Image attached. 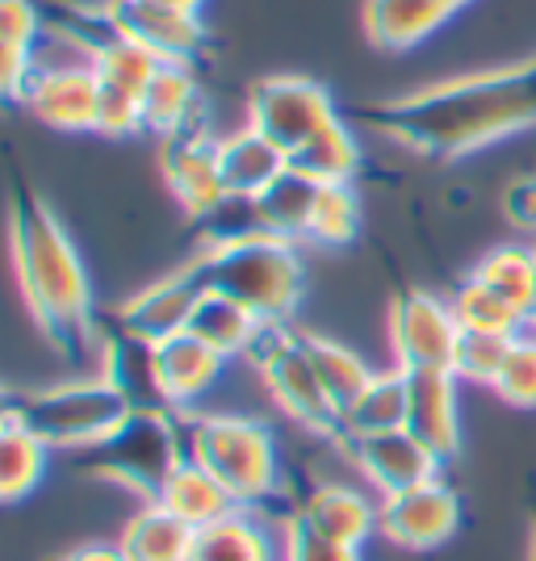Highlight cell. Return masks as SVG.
<instances>
[{"instance_id":"cell-1","label":"cell","mask_w":536,"mask_h":561,"mask_svg":"<svg viewBox=\"0 0 536 561\" xmlns=\"http://www.w3.org/2000/svg\"><path fill=\"white\" fill-rule=\"evenodd\" d=\"M365 126L423 160H461L536 130V55L374 101L365 105Z\"/></svg>"},{"instance_id":"cell-2","label":"cell","mask_w":536,"mask_h":561,"mask_svg":"<svg viewBox=\"0 0 536 561\" xmlns=\"http://www.w3.org/2000/svg\"><path fill=\"white\" fill-rule=\"evenodd\" d=\"M9 256L22 285L25 310L43 340L59 352L93 335V285L64 222L34 193H18L9 214Z\"/></svg>"},{"instance_id":"cell-3","label":"cell","mask_w":536,"mask_h":561,"mask_svg":"<svg viewBox=\"0 0 536 561\" xmlns=\"http://www.w3.org/2000/svg\"><path fill=\"white\" fill-rule=\"evenodd\" d=\"M193 264L206 289H218L248 310H256L269 328H285L303 302L306 273L298 243L256 227H227V231L206 234L193 248Z\"/></svg>"},{"instance_id":"cell-4","label":"cell","mask_w":536,"mask_h":561,"mask_svg":"<svg viewBox=\"0 0 536 561\" xmlns=\"http://www.w3.org/2000/svg\"><path fill=\"white\" fill-rule=\"evenodd\" d=\"M130 411H135V402L122 394L105 374L13 390L4 402V415L30 427L50 453L55 448L89 453L105 436H114Z\"/></svg>"},{"instance_id":"cell-5","label":"cell","mask_w":536,"mask_h":561,"mask_svg":"<svg viewBox=\"0 0 536 561\" xmlns=\"http://www.w3.org/2000/svg\"><path fill=\"white\" fill-rule=\"evenodd\" d=\"M185 457L210 469L239 507H269L277 499V440L256 415L185 411Z\"/></svg>"},{"instance_id":"cell-6","label":"cell","mask_w":536,"mask_h":561,"mask_svg":"<svg viewBox=\"0 0 536 561\" xmlns=\"http://www.w3.org/2000/svg\"><path fill=\"white\" fill-rule=\"evenodd\" d=\"M185 461V411L172 407H135L114 436L84 453V473L114 482L122 491L156 503L168 473Z\"/></svg>"},{"instance_id":"cell-7","label":"cell","mask_w":536,"mask_h":561,"mask_svg":"<svg viewBox=\"0 0 536 561\" xmlns=\"http://www.w3.org/2000/svg\"><path fill=\"white\" fill-rule=\"evenodd\" d=\"M256 365L264 390L273 398L281 415L303 427L306 436L315 440H331V445H344V420L340 411L331 407L323 381L310 365V352L303 344V331L285 328H264V335L256 340V348L248 356Z\"/></svg>"},{"instance_id":"cell-8","label":"cell","mask_w":536,"mask_h":561,"mask_svg":"<svg viewBox=\"0 0 536 561\" xmlns=\"http://www.w3.org/2000/svg\"><path fill=\"white\" fill-rule=\"evenodd\" d=\"M335 117L331 93L310 76H264L248 93V126L277 142L285 156H298Z\"/></svg>"},{"instance_id":"cell-9","label":"cell","mask_w":536,"mask_h":561,"mask_svg":"<svg viewBox=\"0 0 536 561\" xmlns=\"http://www.w3.org/2000/svg\"><path fill=\"white\" fill-rule=\"evenodd\" d=\"M377 503V537L411 553L441 549L461 528V494L444 482V473L402 494H386Z\"/></svg>"},{"instance_id":"cell-10","label":"cell","mask_w":536,"mask_h":561,"mask_svg":"<svg viewBox=\"0 0 536 561\" xmlns=\"http://www.w3.org/2000/svg\"><path fill=\"white\" fill-rule=\"evenodd\" d=\"M461 340L453 302L427 289H402L390 302V348L398 369H448Z\"/></svg>"},{"instance_id":"cell-11","label":"cell","mask_w":536,"mask_h":561,"mask_svg":"<svg viewBox=\"0 0 536 561\" xmlns=\"http://www.w3.org/2000/svg\"><path fill=\"white\" fill-rule=\"evenodd\" d=\"M96 22L117 38H130L135 47L151 50L160 64H189L206 47V25L197 13H181L151 0H105Z\"/></svg>"},{"instance_id":"cell-12","label":"cell","mask_w":536,"mask_h":561,"mask_svg":"<svg viewBox=\"0 0 536 561\" xmlns=\"http://www.w3.org/2000/svg\"><path fill=\"white\" fill-rule=\"evenodd\" d=\"M202 294H206V280L197 273L193 256H185L172 273L147 280L142 289H135L126 302L117 306L114 323L117 331L135 335L142 344H160L168 335L189 331V319H193Z\"/></svg>"},{"instance_id":"cell-13","label":"cell","mask_w":536,"mask_h":561,"mask_svg":"<svg viewBox=\"0 0 536 561\" xmlns=\"http://www.w3.org/2000/svg\"><path fill=\"white\" fill-rule=\"evenodd\" d=\"M160 172L168 181V193L189 218H214L231 202L218 168V139L202 126L160 139Z\"/></svg>"},{"instance_id":"cell-14","label":"cell","mask_w":536,"mask_h":561,"mask_svg":"<svg viewBox=\"0 0 536 561\" xmlns=\"http://www.w3.org/2000/svg\"><path fill=\"white\" fill-rule=\"evenodd\" d=\"M349 461L356 473L374 486L381 499L386 494H402L411 486H423L432 478H441L444 461L423 445L415 432L407 427H390V432H374V436H356L344 445Z\"/></svg>"},{"instance_id":"cell-15","label":"cell","mask_w":536,"mask_h":561,"mask_svg":"<svg viewBox=\"0 0 536 561\" xmlns=\"http://www.w3.org/2000/svg\"><path fill=\"white\" fill-rule=\"evenodd\" d=\"M96 101H101V80L96 71L84 64H55V68H34L25 80L22 105L25 114L47 122L55 130H96Z\"/></svg>"},{"instance_id":"cell-16","label":"cell","mask_w":536,"mask_h":561,"mask_svg":"<svg viewBox=\"0 0 536 561\" xmlns=\"http://www.w3.org/2000/svg\"><path fill=\"white\" fill-rule=\"evenodd\" d=\"M377 507L365 491L356 486H344V482H319L315 491H306L285 519L303 524L306 533L323 540H335V545H349V549H361L369 537H377Z\"/></svg>"},{"instance_id":"cell-17","label":"cell","mask_w":536,"mask_h":561,"mask_svg":"<svg viewBox=\"0 0 536 561\" xmlns=\"http://www.w3.org/2000/svg\"><path fill=\"white\" fill-rule=\"evenodd\" d=\"M189 561H285V515L269 519V507H235L197 528Z\"/></svg>"},{"instance_id":"cell-18","label":"cell","mask_w":536,"mask_h":561,"mask_svg":"<svg viewBox=\"0 0 536 561\" xmlns=\"http://www.w3.org/2000/svg\"><path fill=\"white\" fill-rule=\"evenodd\" d=\"M453 369H407V432H415L441 461L461 448V407Z\"/></svg>"},{"instance_id":"cell-19","label":"cell","mask_w":536,"mask_h":561,"mask_svg":"<svg viewBox=\"0 0 536 561\" xmlns=\"http://www.w3.org/2000/svg\"><path fill=\"white\" fill-rule=\"evenodd\" d=\"M156 352V381H160L163 407L172 411H189L202 394H210L218 386V377L227 369V356L210 348L206 340H197L193 331L168 335L160 344H151Z\"/></svg>"},{"instance_id":"cell-20","label":"cell","mask_w":536,"mask_h":561,"mask_svg":"<svg viewBox=\"0 0 536 561\" xmlns=\"http://www.w3.org/2000/svg\"><path fill=\"white\" fill-rule=\"evenodd\" d=\"M319 197H323L319 181L303 176L298 168H285L260 197L243 202L248 206V227L277 234V239H289V243H306L315 210H319Z\"/></svg>"},{"instance_id":"cell-21","label":"cell","mask_w":536,"mask_h":561,"mask_svg":"<svg viewBox=\"0 0 536 561\" xmlns=\"http://www.w3.org/2000/svg\"><path fill=\"white\" fill-rule=\"evenodd\" d=\"M218 168H223L227 197L231 202H252L289 168V156L281 151L277 142L264 139L260 130L243 126V130L218 139Z\"/></svg>"},{"instance_id":"cell-22","label":"cell","mask_w":536,"mask_h":561,"mask_svg":"<svg viewBox=\"0 0 536 561\" xmlns=\"http://www.w3.org/2000/svg\"><path fill=\"white\" fill-rule=\"evenodd\" d=\"M457 9L444 0H365V34L381 50H411L432 38Z\"/></svg>"},{"instance_id":"cell-23","label":"cell","mask_w":536,"mask_h":561,"mask_svg":"<svg viewBox=\"0 0 536 561\" xmlns=\"http://www.w3.org/2000/svg\"><path fill=\"white\" fill-rule=\"evenodd\" d=\"M197 101H202V89H197L193 68L189 64H163L156 71V80L147 84V93H142V130L156 135V139H168V135L202 126L197 122L202 117Z\"/></svg>"},{"instance_id":"cell-24","label":"cell","mask_w":536,"mask_h":561,"mask_svg":"<svg viewBox=\"0 0 536 561\" xmlns=\"http://www.w3.org/2000/svg\"><path fill=\"white\" fill-rule=\"evenodd\" d=\"M264 328H269V323L260 319L256 310H248L243 302H235V298L218 294V289H206V294L197 298L193 319H189V331H193L197 340H206L210 348L223 352L227 360H231V356H252Z\"/></svg>"},{"instance_id":"cell-25","label":"cell","mask_w":536,"mask_h":561,"mask_svg":"<svg viewBox=\"0 0 536 561\" xmlns=\"http://www.w3.org/2000/svg\"><path fill=\"white\" fill-rule=\"evenodd\" d=\"M197 528H189L181 515H172L163 503H142L122 528V553L126 561H189Z\"/></svg>"},{"instance_id":"cell-26","label":"cell","mask_w":536,"mask_h":561,"mask_svg":"<svg viewBox=\"0 0 536 561\" xmlns=\"http://www.w3.org/2000/svg\"><path fill=\"white\" fill-rule=\"evenodd\" d=\"M156 503H163L172 515H181L189 528H206V524H214V519H223V515H231L239 507L231 491L206 466H197L193 457H185L181 466L168 473V482H163Z\"/></svg>"},{"instance_id":"cell-27","label":"cell","mask_w":536,"mask_h":561,"mask_svg":"<svg viewBox=\"0 0 536 561\" xmlns=\"http://www.w3.org/2000/svg\"><path fill=\"white\" fill-rule=\"evenodd\" d=\"M469 277L499 294L528 323L536 319V243H499L469 268Z\"/></svg>"},{"instance_id":"cell-28","label":"cell","mask_w":536,"mask_h":561,"mask_svg":"<svg viewBox=\"0 0 536 561\" xmlns=\"http://www.w3.org/2000/svg\"><path fill=\"white\" fill-rule=\"evenodd\" d=\"M390 427H407V369H398V365L369 377V386L344 411V445L356 436L390 432Z\"/></svg>"},{"instance_id":"cell-29","label":"cell","mask_w":536,"mask_h":561,"mask_svg":"<svg viewBox=\"0 0 536 561\" xmlns=\"http://www.w3.org/2000/svg\"><path fill=\"white\" fill-rule=\"evenodd\" d=\"M101 374L110 377L135 407H163L160 381H156V352L135 335L117 331L101 344Z\"/></svg>"},{"instance_id":"cell-30","label":"cell","mask_w":536,"mask_h":561,"mask_svg":"<svg viewBox=\"0 0 536 561\" xmlns=\"http://www.w3.org/2000/svg\"><path fill=\"white\" fill-rule=\"evenodd\" d=\"M303 344L310 352V365H315V374L323 381L327 398H331V407L340 411V420H344V411H349L356 394L369 386V377L377 369H369L349 344H340V340H331V335H319V331H303Z\"/></svg>"},{"instance_id":"cell-31","label":"cell","mask_w":536,"mask_h":561,"mask_svg":"<svg viewBox=\"0 0 536 561\" xmlns=\"http://www.w3.org/2000/svg\"><path fill=\"white\" fill-rule=\"evenodd\" d=\"M34 38H38V9L30 0H0V84L9 101L22 96L25 80L38 68Z\"/></svg>"},{"instance_id":"cell-32","label":"cell","mask_w":536,"mask_h":561,"mask_svg":"<svg viewBox=\"0 0 536 561\" xmlns=\"http://www.w3.org/2000/svg\"><path fill=\"white\" fill-rule=\"evenodd\" d=\"M289 168L319 185H352L361 172V139L349 130L344 117H335L327 130H319L298 156H289Z\"/></svg>"},{"instance_id":"cell-33","label":"cell","mask_w":536,"mask_h":561,"mask_svg":"<svg viewBox=\"0 0 536 561\" xmlns=\"http://www.w3.org/2000/svg\"><path fill=\"white\" fill-rule=\"evenodd\" d=\"M84 59H89V68L96 71V80L105 89H122V93H135V96L147 93V84L163 68L151 50L135 47L130 38H117L110 30H105V38L84 43Z\"/></svg>"},{"instance_id":"cell-34","label":"cell","mask_w":536,"mask_h":561,"mask_svg":"<svg viewBox=\"0 0 536 561\" xmlns=\"http://www.w3.org/2000/svg\"><path fill=\"white\" fill-rule=\"evenodd\" d=\"M47 457L50 448L30 427L4 415V427H0V499L18 503L34 491L47 473Z\"/></svg>"},{"instance_id":"cell-35","label":"cell","mask_w":536,"mask_h":561,"mask_svg":"<svg viewBox=\"0 0 536 561\" xmlns=\"http://www.w3.org/2000/svg\"><path fill=\"white\" fill-rule=\"evenodd\" d=\"M453 302V314L461 331H490V335H520L528 328V319L512 310L499 294H490L487 285H478L474 277L461 280V289L448 298Z\"/></svg>"},{"instance_id":"cell-36","label":"cell","mask_w":536,"mask_h":561,"mask_svg":"<svg viewBox=\"0 0 536 561\" xmlns=\"http://www.w3.org/2000/svg\"><path fill=\"white\" fill-rule=\"evenodd\" d=\"M515 335H490V331H461L457 352H453V377L469 386H494L503 374V360L512 352Z\"/></svg>"},{"instance_id":"cell-37","label":"cell","mask_w":536,"mask_h":561,"mask_svg":"<svg viewBox=\"0 0 536 561\" xmlns=\"http://www.w3.org/2000/svg\"><path fill=\"white\" fill-rule=\"evenodd\" d=\"M361 234V202L352 185H323L319 210L310 222V239L315 248H349L352 239Z\"/></svg>"},{"instance_id":"cell-38","label":"cell","mask_w":536,"mask_h":561,"mask_svg":"<svg viewBox=\"0 0 536 561\" xmlns=\"http://www.w3.org/2000/svg\"><path fill=\"white\" fill-rule=\"evenodd\" d=\"M508 407L520 411H536V323L520 331L512 340V352L503 360V374L490 386Z\"/></svg>"},{"instance_id":"cell-39","label":"cell","mask_w":536,"mask_h":561,"mask_svg":"<svg viewBox=\"0 0 536 561\" xmlns=\"http://www.w3.org/2000/svg\"><path fill=\"white\" fill-rule=\"evenodd\" d=\"M96 135H105V139H130V135H142V96L122 93V89H105V84H101V101H96Z\"/></svg>"},{"instance_id":"cell-40","label":"cell","mask_w":536,"mask_h":561,"mask_svg":"<svg viewBox=\"0 0 536 561\" xmlns=\"http://www.w3.org/2000/svg\"><path fill=\"white\" fill-rule=\"evenodd\" d=\"M285 561H365V558H361V549L315 537V533H306L303 524L285 519Z\"/></svg>"},{"instance_id":"cell-41","label":"cell","mask_w":536,"mask_h":561,"mask_svg":"<svg viewBox=\"0 0 536 561\" xmlns=\"http://www.w3.org/2000/svg\"><path fill=\"white\" fill-rule=\"evenodd\" d=\"M503 218L512 222L515 231L536 234V172H524V176H512L503 185Z\"/></svg>"},{"instance_id":"cell-42","label":"cell","mask_w":536,"mask_h":561,"mask_svg":"<svg viewBox=\"0 0 536 561\" xmlns=\"http://www.w3.org/2000/svg\"><path fill=\"white\" fill-rule=\"evenodd\" d=\"M64 558L68 561H126V553H122V545H101V540H93V545L64 549Z\"/></svg>"},{"instance_id":"cell-43","label":"cell","mask_w":536,"mask_h":561,"mask_svg":"<svg viewBox=\"0 0 536 561\" xmlns=\"http://www.w3.org/2000/svg\"><path fill=\"white\" fill-rule=\"evenodd\" d=\"M151 4H168V9H181V13H202L206 0H151Z\"/></svg>"},{"instance_id":"cell-44","label":"cell","mask_w":536,"mask_h":561,"mask_svg":"<svg viewBox=\"0 0 536 561\" xmlns=\"http://www.w3.org/2000/svg\"><path fill=\"white\" fill-rule=\"evenodd\" d=\"M528 561H536V515H533V553H528Z\"/></svg>"},{"instance_id":"cell-45","label":"cell","mask_w":536,"mask_h":561,"mask_svg":"<svg viewBox=\"0 0 536 561\" xmlns=\"http://www.w3.org/2000/svg\"><path fill=\"white\" fill-rule=\"evenodd\" d=\"M444 4H453V9H466L469 0H444Z\"/></svg>"},{"instance_id":"cell-46","label":"cell","mask_w":536,"mask_h":561,"mask_svg":"<svg viewBox=\"0 0 536 561\" xmlns=\"http://www.w3.org/2000/svg\"><path fill=\"white\" fill-rule=\"evenodd\" d=\"M47 561H68V558H64V553H55V558H47Z\"/></svg>"},{"instance_id":"cell-47","label":"cell","mask_w":536,"mask_h":561,"mask_svg":"<svg viewBox=\"0 0 536 561\" xmlns=\"http://www.w3.org/2000/svg\"><path fill=\"white\" fill-rule=\"evenodd\" d=\"M533 323H536V319H533Z\"/></svg>"}]
</instances>
